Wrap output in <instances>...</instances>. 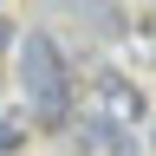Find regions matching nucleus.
I'll return each mask as SVG.
<instances>
[{"mask_svg":"<svg viewBox=\"0 0 156 156\" xmlns=\"http://www.w3.org/2000/svg\"><path fill=\"white\" fill-rule=\"evenodd\" d=\"M20 91L39 130H65L72 124V72L52 33H26L20 39Z\"/></svg>","mask_w":156,"mask_h":156,"instance_id":"f257e3e1","label":"nucleus"},{"mask_svg":"<svg viewBox=\"0 0 156 156\" xmlns=\"http://www.w3.org/2000/svg\"><path fill=\"white\" fill-rule=\"evenodd\" d=\"M85 104H91L98 124H111V130H136V124L150 117L143 85H136L130 72H117V65H98V72L85 78Z\"/></svg>","mask_w":156,"mask_h":156,"instance_id":"f03ea898","label":"nucleus"},{"mask_svg":"<svg viewBox=\"0 0 156 156\" xmlns=\"http://www.w3.org/2000/svg\"><path fill=\"white\" fill-rule=\"evenodd\" d=\"M78 136H85V150H91V156H136V136H130V130L98 124V117H85V130H78Z\"/></svg>","mask_w":156,"mask_h":156,"instance_id":"7ed1b4c3","label":"nucleus"},{"mask_svg":"<svg viewBox=\"0 0 156 156\" xmlns=\"http://www.w3.org/2000/svg\"><path fill=\"white\" fill-rule=\"evenodd\" d=\"M65 7H72L78 20H91L98 33H117V39L130 33V20H124V0H65Z\"/></svg>","mask_w":156,"mask_h":156,"instance_id":"20e7f679","label":"nucleus"},{"mask_svg":"<svg viewBox=\"0 0 156 156\" xmlns=\"http://www.w3.org/2000/svg\"><path fill=\"white\" fill-rule=\"evenodd\" d=\"M124 46H130V65L156 72V20H136V26L124 33Z\"/></svg>","mask_w":156,"mask_h":156,"instance_id":"39448f33","label":"nucleus"},{"mask_svg":"<svg viewBox=\"0 0 156 156\" xmlns=\"http://www.w3.org/2000/svg\"><path fill=\"white\" fill-rule=\"evenodd\" d=\"M13 143H20V117H0V156H7Z\"/></svg>","mask_w":156,"mask_h":156,"instance_id":"423d86ee","label":"nucleus"},{"mask_svg":"<svg viewBox=\"0 0 156 156\" xmlns=\"http://www.w3.org/2000/svg\"><path fill=\"white\" fill-rule=\"evenodd\" d=\"M13 46V20H0V52H7Z\"/></svg>","mask_w":156,"mask_h":156,"instance_id":"0eeeda50","label":"nucleus"}]
</instances>
